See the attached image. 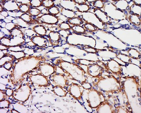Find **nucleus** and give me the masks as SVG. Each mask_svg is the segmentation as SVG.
<instances>
[{"label":"nucleus","instance_id":"11","mask_svg":"<svg viewBox=\"0 0 141 113\" xmlns=\"http://www.w3.org/2000/svg\"><path fill=\"white\" fill-rule=\"evenodd\" d=\"M28 13L32 16H37L41 14V11L37 8H30Z\"/></svg>","mask_w":141,"mask_h":113},{"label":"nucleus","instance_id":"4","mask_svg":"<svg viewBox=\"0 0 141 113\" xmlns=\"http://www.w3.org/2000/svg\"><path fill=\"white\" fill-rule=\"evenodd\" d=\"M30 40L35 45L41 48H45L47 46V39L40 36H35L30 39Z\"/></svg>","mask_w":141,"mask_h":113},{"label":"nucleus","instance_id":"6","mask_svg":"<svg viewBox=\"0 0 141 113\" xmlns=\"http://www.w3.org/2000/svg\"><path fill=\"white\" fill-rule=\"evenodd\" d=\"M18 18H21L28 24H36L35 19L32 18V16L27 13L22 14Z\"/></svg>","mask_w":141,"mask_h":113},{"label":"nucleus","instance_id":"8","mask_svg":"<svg viewBox=\"0 0 141 113\" xmlns=\"http://www.w3.org/2000/svg\"><path fill=\"white\" fill-rule=\"evenodd\" d=\"M42 6L46 9H49L54 6V1L52 0L42 1Z\"/></svg>","mask_w":141,"mask_h":113},{"label":"nucleus","instance_id":"12","mask_svg":"<svg viewBox=\"0 0 141 113\" xmlns=\"http://www.w3.org/2000/svg\"><path fill=\"white\" fill-rule=\"evenodd\" d=\"M29 5L33 8H39L40 6H42V1H39V0L30 1Z\"/></svg>","mask_w":141,"mask_h":113},{"label":"nucleus","instance_id":"1","mask_svg":"<svg viewBox=\"0 0 141 113\" xmlns=\"http://www.w3.org/2000/svg\"><path fill=\"white\" fill-rule=\"evenodd\" d=\"M59 18L49 14H44L35 19L36 24H46L48 25H55L59 22Z\"/></svg>","mask_w":141,"mask_h":113},{"label":"nucleus","instance_id":"21","mask_svg":"<svg viewBox=\"0 0 141 113\" xmlns=\"http://www.w3.org/2000/svg\"><path fill=\"white\" fill-rule=\"evenodd\" d=\"M138 100H139V101H141V99H138Z\"/></svg>","mask_w":141,"mask_h":113},{"label":"nucleus","instance_id":"9","mask_svg":"<svg viewBox=\"0 0 141 113\" xmlns=\"http://www.w3.org/2000/svg\"><path fill=\"white\" fill-rule=\"evenodd\" d=\"M67 22L73 25H80L83 23L82 19L79 17L69 18L68 19Z\"/></svg>","mask_w":141,"mask_h":113},{"label":"nucleus","instance_id":"23","mask_svg":"<svg viewBox=\"0 0 141 113\" xmlns=\"http://www.w3.org/2000/svg\"><path fill=\"white\" fill-rule=\"evenodd\" d=\"M120 104L119 103V104H118V105H120Z\"/></svg>","mask_w":141,"mask_h":113},{"label":"nucleus","instance_id":"5","mask_svg":"<svg viewBox=\"0 0 141 113\" xmlns=\"http://www.w3.org/2000/svg\"><path fill=\"white\" fill-rule=\"evenodd\" d=\"M32 30L36 34H38L40 36H46L47 32L45 27L42 25H38L33 27L32 28Z\"/></svg>","mask_w":141,"mask_h":113},{"label":"nucleus","instance_id":"16","mask_svg":"<svg viewBox=\"0 0 141 113\" xmlns=\"http://www.w3.org/2000/svg\"><path fill=\"white\" fill-rule=\"evenodd\" d=\"M121 91H122V92L124 93L125 92V90L124 89H122L121 90Z\"/></svg>","mask_w":141,"mask_h":113},{"label":"nucleus","instance_id":"20","mask_svg":"<svg viewBox=\"0 0 141 113\" xmlns=\"http://www.w3.org/2000/svg\"><path fill=\"white\" fill-rule=\"evenodd\" d=\"M138 90L140 92V89L139 88H138Z\"/></svg>","mask_w":141,"mask_h":113},{"label":"nucleus","instance_id":"24","mask_svg":"<svg viewBox=\"0 0 141 113\" xmlns=\"http://www.w3.org/2000/svg\"><path fill=\"white\" fill-rule=\"evenodd\" d=\"M103 92H105V91H103Z\"/></svg>","mask_w":141,"mask_h":113},{"label":"nucleus","instance_id":"7","mask_svg":"<svg viewBox=\"0 0 141 113\" xmlns=\"http://www.w3.org/2000/svg\"><path fill=\"white\" fill-rule=\"evenodd\" d=\"M30 5L28 4H21L18 5V9L19 11L23 14L27 13L29 12L30 9Z\"/></svg>","mask_w":141,"mask_h":113},{"label":"nucleus","instance_id":"17","mask_svg":"<svg viewBox=\"0 0 141 113\" xmlns=\"http://www.w3.org/2000/svg\"><path fill=\"white\" fill-rule=\"evenodd\" d=\"M118 111V109H116L115 110V112H117Z\"/></svg>","mask_w":141,"mask_h":113},{"label":"nucleus","instance_id":"2","mask_svg":"<svg viewBox=\"0 0 141 113\" xmlns=\"http://www.w3.org/2000/svg\"><path fill=\"white\" fill-rule=\"evenodd\" d=\"M3 4H1L7 12L15 13V11H19L18 5L15 1H3Z\"/></svg>","mask_w":141,"mask_h":113},{"label":"nucleus","instance_id":"15","mask_svg":"<svg viewBox=\"0 0 141 113\" xmlns=\"http://www.w3.org/2000/svg\"><path fill=\"white\" fill-rule=\"evenodd\" d=\"M1 15L5 17H7L9 15L8 14V12H6V11H3V12H1Z\"/></svg>","mask_w":141,"mask_h":113},{"label":"nucleus","instance_id":"18","mask_svg":"<svg viewBox=\"0 0 141 113\" xmlns=\"http://www.w3.org/2000/svg\"><path fill=\"white\" fill-rule=\"evenodd\" d=\"M136 81H137V82H138V81H139V79H136Z\"/></svg>","mask_w":141,"mask_h":113},{"label":"nucleus","instance_id":"3","mask_svg":"<svg viewBox=\"0 0 141 113\" xmlns=\"http://www.w3.org/2000/svg\"><path fill=\"white\" fill-rule=\"evenodd\" d=\"M49 43L52 46H56L59 44L60 39V34L58 32L51 31L47 36Z\"/></svg>","mask_w":141,"mask_h":113},{"label":"nucleus","instance_id":"22","mask_svg":"<svg viewBox=\"0 0 141 113\" xmlns=\"http://www.w3.org/2000/svg\"><path fill=\"white\" fill-rule=\"evenodd\" d=\"M126 104L127 105H128V103H126Z\"/></svg>","mask_w":141,"mask_h":113},{"label":"nucleus","instance_id":"19","mask_svg":"<svg viewBox=\"0 0 141 113\" xmlns=\"http://www.w3.org/2000/svg\"><path fill=\"white\" fill-rule=\"evenodd\" d=\"M117 92L116 91H114V93H115V94H116V93H117Z\"/></svg>","mask_w":141,"mask_h":113},{"label":"nucleus","instance_id":"10","mask_svg":"<svg viewBox=\"0 0 141 113\" xmlns=\"http://www.w3.org/2000/svg\"><path fill=\"white\" fill-rule=\"evenodd\" d=\"M48 14H50L54 16H56L60 13V10L59 8L56 6H54L50 9H47Z\"/></svg>","mask_w":141,"mask_h":113},{"label":"nucleus","instance_id":"13","mask_svg":"<svg viewBox=\"0 0 141 113\" xmlns=\"http://www.w3.org/2000/svg\"><path fill=\"white\" fill-rule=\"evenodd\" d=\"M18 27H19V25L12 22H10L6 23L5 28L9 31H10L14 29L17 28L16 27L18 28Z\"/></svg>","mask_w":141,"mask_h":113},{"label":"nucleus","instance_id":"14","mask_svg":"<svg viewBox=\"0 0 141 113\" xmlns=\"http://www.w3.org/2000/svg\"><path fill=\"white\" fill-rule=\"evenodd\" d=\"M58 27L60 29H65V30H68L70 29V27L69 24L68 23L63 22L58 25Z\"/></svg>","mask_w":141,"mask_h":113},{"label":"nucleus","instance_id":"25","mask_svg":"<svg viewBox=\"0 0 141 113\" xmlns=\"http://www.w3.org/2000/svg\"><path fill=\"white\" fill-rule=\"evenodd\" d=\"M120 89V88H119V89Z\"/></svg>","mask_w":141,"mask_h":113}]
</instances>
